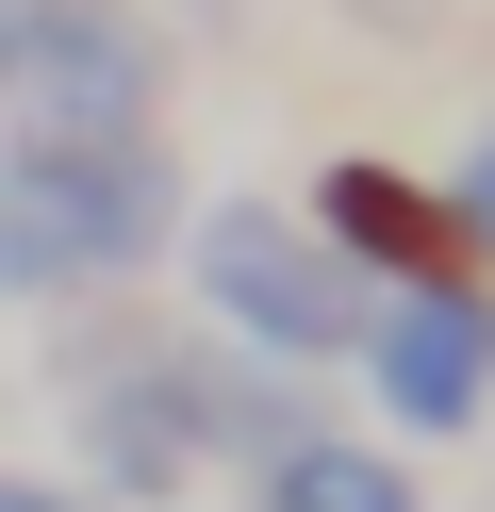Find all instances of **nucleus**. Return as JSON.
Segmentation results:
<instances>
[{
  "instance_id": "obj_1",
  "label": "nucleus",
  "mask_w": 495,
  "mask_h": 512,
  "mask_svg": "<svg viewBox=\"0 0 495 512\" xmlns=\"http://www.w3.org/2000/svg\"><path fill=\"white\" fill-rule=\"evenodd\" d=\"M0 215H17L33 281H116L165 248V215H182V182H165L149 133H33L17 166H0Z\"/></svg>"
},
{
  "instance_id": "obj_2",
  "label": "nucleus",
  "mask_w": 495,
  "mask_h": 512,
  "mask_svg": "<svg viewBox=\"0 0 495 512\" xmlns=\"http://www.w3.org/2000/svg\"><path fill=\"white\" fill-rule=\"evenodd\" d=\"M182 248H198V298H215L264 364H347V347H363V298H380V281H347V248H330L314 215L215 199Z\"/></svg>"
},
{
  "instance_id": "obj_3",
  "label": "nucleus",
  "mask_w": 495,
  "mask_h": 512,
  "mask_svg": "<svg viewBox=\"0 0 495 512\" xmlns=\"http://www.w3.org/2000/svg\"><path fill=\"white\" fill-rule=\"evenodd\" d=\"M347 364L380 380L396 430L446 446V430H479V413H495V298H479V281H380Z\"/></svg>"
},
{
  "instance_id": "obj_5",
  "label": "nucleus",
  "mask_w": 495,
  "mask_h": 512,
  "mask_svg": "<svg viewBox=\"0 0 495 512\" xmlns=\"http://www.w3.org/2000/svg\"><path fill=\"white\" fill-rule=\"evenodd\" d=\"M248 512H413L396 446H330V430H281L248 463Z\"/></svg>"
},
{
  "instance_id": "obj_9",
  "label": "nucleus",
  "mask_w": 495,
  "mask_h": 512,
  "mask_svg": "<svg viewBox=\"0 0 495 512\" xmlns=\"http://www.w3.org/2000/svg\"><path fill=\"white\" fill-rule=\"evenodd\" d=\"M0 17H17V0H0Z\"/></svg>"
},
{
  "instance_id": "obj_6",
  "label": "nucleus",
  "mask_w": 495,
  "mask_h": 512,
  "mask_svg": "<svg viewBox=\"0 0 495 512\" xmlns=\"http://www.w3.org/2000/svg\"><path fill=\"white\" fill-rule=\"evenodd\" d=\"M99 463H116V496H182V463H198V380L99 397Z\"/></svg>"
},
{
  "instance_id": "obj_4",
  "label": "nucleus",
  "mask_w": 495,
  "mask_h": 512,
  "mask_svg": "<svg viewBox=\"0 0 495 512\" xmlns=\"http://www.w3.org/2000/svg\"><path fill=\"white\" fill-rule=\"evenodd\" d=\"M0 100H33V133H149V50L116 0H33L0 17Z\"/></svg>"
},
{
  "instance_id": "obj_7",
  "label": "nucleus",
  "mask_w": 495,
  "mask_h": 512,
  "mask_svg": "<svg viewBox=\"0 0 495 512\" xmlns=\"http://www.w3.org/2000/svg\"><path fill=\"white\" fill-rule=\"evenodd\" d=\"M446 232H462V248H495V133L462 149V182H446Z\"/></svg>"
},
{
  "instance_id": "obj_8",
  "label": "nucleus",
  "mask_w": 495,
  "mask_h": 512,
  "mask_svg": "<svg viewBox=\"0 0 495 512\" xmlns=\"http://www.w3.org/2000/svg\"><path fill=\"white\" fill-rule=\"evenodd\" d=\"M0 512H83V496H50V479H0Z\"/></svg>"
}]
</instances>
